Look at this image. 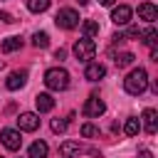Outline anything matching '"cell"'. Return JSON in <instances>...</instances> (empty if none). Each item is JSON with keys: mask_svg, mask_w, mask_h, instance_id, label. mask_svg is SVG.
<instances>
[{"mask_svg": "<svg viewBox=\"0 0 158 158\" xmlns=\"http://www.w3.org/2000/svg\"><path fill=\"white\" fill-rule=\"evenodd\" d=\"M123 89L131 94V96H138V94H143L146 89H148V74H146V69H131L128 72V77L123 79Z\"/></svg>", "mask_w": 158, "mask_h": 158, "instance_id": "6da1fadb", "label": "cell"}, {"mask_svg": "<svg viewBox=\"0 0 158 158\" xmlns=\"http://www.w3.org/2000/svg\"><path fill=\"white\" fill-rule=\"evenodd\" d=\"M44 84L52 91H64L69 86V72L62 69V67H52V69L44 72Z\"/></svg>", "mask_w": 158, "mask_h": 158, "instance_id": "7a4b0ae2", "label": "cell"}, {"mask_svg": "<svg viewBox=\"0 0 158 158\" xmlns=\"http://www.w3.org/2000/svg\"><path fill=\"white\" fill-rule=\"evenodd\" d=\"M94 54H96V44H94L91 37L77 40V44H74V57H77L79 62H89V59H94Z\"/></svg>", "mask_w": 158, "mask_h": 158, "instance_id": "3957f363", "label": "cell"}, {"mask_svg": "<svg viewBox=\"0 0 158 158\" xmlns=\"http://www.w3.org/2000/svg\"><path fill=\"white\" fill-rule=\"evenodd\" d=\"M54 22H57V27H62V30H74V27L79 25V12L72 10V7H62V10L57 12Z\"/></svg>", "mask_w": 158, "mask_h": 158, "instance_id": "277c9868", "label": "cell"}, {"mask_svg": "<svg viewBox=\"0 0 158 158\" xmlns=\"http://www.w3.org/2000/svg\"><path fill=\"white\" fill-rule=\"evenodd\" d=\"M104 111H106V104H104L96 94L86 99V104H84V116H89V118H99Z\"/></svg>", "mask_w": 158, "mask_h": 158, "instance_id": "5b68a950", "label": "cell"}, {"mask_svg": "<svg viewBox=\"0 0 158 158\" xmlns=\"http://www.w3.org/2000/svg\"><path fill=\"white\" fill-rule=\"evenodd\" d=\"M0 141H2V146H5L7 151H17V148L22 146V136H20V131H15V128H5V131L0 133Z\"/></svg>", "mask_w": 158, "mask_h": 158, "instance_id": "8992f818", "label": "cell"}, {"mask_svg": "<svg viewBox=\"0 0 158 158\" xmlns=\"http://www.w3.org/2000/svg\"><path fill=\"white\" fill-rule=\"evenodd\" d=\"M17 126H20V131H37L40 128V116L32 114V111H25V114L17 116Z\"/></svg>", "mask_w": 158, "mask_h": 158, "instance_id": "52a82bcc", "label": "cell"}, {"mask_svg": "<svg viewBox=\"0 0 158 158\" xmlns=\"http://www.w3.org/2000/svg\"><path fill=\"white\" fill-rule=\"evenodd\" d=\"M131 15H133V10H131L128 5H118V7H114L111 20H114V25L123 27V25H128V22H131Z\"/></svg>", "mask_w": 158, "mask_h": 158, "instance_id": "ba28073f", "label": "cell"}, {"mask_svg": "<svg viewBox=\"0 0 158 158\" xmlns=\"http://www.w3.org/2000/svg\"><path fill=\"white\" fill-rule=\"evenodd\" d=\"M27 84V72H10V77H7V81H5V86L10 89V91H17V89H22Z\"/></svg>", "mask_w": 158, "mask_h": 158, "instance_id": "9c48e42d", "label": "cell"}, {"mask_svg": "<svg viewBox=\"0 0 158 158\" xmlns=\"http://www.w3.org/2000/svg\"><path fill=\"white\" fill-rule=\"evenodd\" d=\"M143 128H146L148 136H156V131H158V114H156V109H146L143 111Z\"/></svg>", "mask_w": 158, "mask_h": 158, "instance_id": "30bf717a", "label": "cell"}, {"mask_svg": "<svg viewBox=\"0 0 158 158\" xmlns=\"http://www.w3.org/2000/svg\"><path fill=\"white\" fill-rule=\"evenodd\" d=\"M84 77H86L89 81H99V79H104V77H106V67H104V64H99V62H94V64H86V69H84Z\"/></svg>", "mask_w": 158, "mask_h": 158, "instance_id": "8fae6325", "label": "cell"}, {"mask_svg": "<svg viewBox=\"0 0 158 158\" xmlns=\"http://www.w3.org/2000/svg\"><path fill=\"white\" fill-rule=\"evenodd\" d=\"M138 17L146 20V22H153V20H158V7L153 2H141L138 5Z\"/></svg>", "mask_w": 158, "mask_h": 158, "instance_id": "7c38bea8", "label": "cell"}, {"mask_svg": "<svg viewBox=\"0 0 158 158\" xmlns=\"http://www.w3.org/2000/svg\"><path fill=\"white\" fill-rule=\"evenodd\" d=\"M79 151H81L79 141H62V143H59V156H62V158H72V156H79Z\"/></svg>", "mask_w": 158, "mask_h": 158, "instance_id": "4fadbf2b", "label": "cell"}, {"mask_svg": "<svg viewBox=\"0 0 158 158\" xmlns=\"http://www.w3.org/2000/svg\"><path fill=\"white\" fill-rule=\"evenodd\" d=\"M35 104H37V111H40V114L54 109V99H52L49 94H37V96H35Z\"/></svg>", "mask_w": 158, "mask_h": 158, "instance_id": "5bb4252c", "label": "cell"}, {"mask_svg": "<svg viewBox=\"0 0 158 158\" xmlns=\"http://www.w3.org/2000/svg\"><path fill=\"white\" fill-rule=\"evenodd\" d=\"M138 37H141V42H143L146 47H153V44L158 42V30H156V27H148V30H143Z\"/></svg>", "mask_w": 158, "mask_h": 158, "instance_id": "9a60e30c", "label": "cell"}, {"mask_svg": "<svg viewBox=\"0 0 158 158\" xmlns=\"http://www.w3.org/2000/svg\"><path fill=\"white\" fill-rule=\"evenodd\" d=\"M20 47H22V40H20V37H5L2 44H0V49H2L5 54L15 52V49H20Z\"/></svg>", "mask_w": 158, "mask_h": 158, "instance_id": "2e32d148", "label": "cell"}, {"mask_svg": "<svg viewBox=\"0 0 158 158\" xmlns=\"http://www.w3.org/2000/svg\"><path fill=\"white\" fill-rule=\"evenodd\" d=\"M47 143L44 141H35L32 146H30V158H47Z\"/></svg>", "mask_w": 158, "mask_h": 158, "instance_id": "e0dca14e", "label": "cell"}, {"mask_svg": "<svg viewBox=\"0 0 158 158\" xmlns=\"http://www.w3.org/2000/svg\"><path fill=\"white\" fill-rule=\"evenodd\" d=\"M133 59H136V57H133L131 52H121V54H114V64H116L118 69H123V67H131V64H133Z\"/></svg>", "mask_w": 158, "mask_h": 158, "instance_id": "ac0fdd59", "label": "cell"}, {"mask_svg": "<svg viewBox=\"0 0 158 158\" xmlns=\"http://www.w3.org/2000/svg\"><path fill=\"white\" fill-rule=\"evenodd\" d=\"M32 44H35L37 49L49 47V35H47V32H35V35H32Z\"/></svg>", "mask_w": 158, "mask_h": 158, "instance_id": "d6986e66", "label": "cell"}, {"mask_svg": "<svg viewBox=\"0 0 158 158\" xmlns=\"http://www.w3.org/2000/svg\"><path fill=\"white\" fill-rule=\"evenodd\" d=\"M49 2L52 0H27V10L30 12H44L49 7Z\"/></svg>", "mask_w": 158, "mask_h": 158, "instance_id": "ffe728a7", "label": "cell"}, {"mask_svg": "<svg viewBox=\"0 0 158 158\" xmlns=\"http://www.w3.org/2000/svg\"><path fill=\"white\" fill-rule=\"evenodd\" d=\"M123 131H126V136H138V131H141V121H138V118H128L126 126H123Z\"/></svg>", "mask_w": 158, "mask_h": 158, "instance_id": "44dd1931", "label": "cell"}, {"mask_svg": "<svg viewBox=\"0 0 158 158\" xmlns=\"http://www.w3.org/2000/svg\"><path fill=\"white\" fill-rule=\"evenodd\" d=\"M84 35H86V37H94V35H99V22H94V20H86V22H84Z\"/></svg>", "mask_w": 158, "mask_h": 158, "instance_id": "7402d4cb", "label": "cell"}, {"mask_svg": "<svg viewBox=\"0 0 158 158\" xmlns=\"http://www.w3.org/2000/svg\"><path fill=\"white\" fill-rule=\"evenodd\" d=\"M81 136H84V138H94V136H99V128H96L94 123H84V126H81Z\"/></svg>", "mask_w": 158, "mask_h": 158, "instance_id": "603a6c76", "label": "cell"}, {"mask_svg": "<svg viewBox=\"0 0 158 158\" xmlns=\"http://www.w3.org/2000/svg\"><path fill=\"white\" fill-rule=\"evenodd\" d=\"M52 131L54 133H64L67 131V121L64 118H52Z\"/></svg>", "mask_w": 158, "mask_h": 158, "instance_id": "cb8c5ba5", "label": "cell"}, {"mask_svg": "<svg viewBox=\"0 0 158 158\" xmlns=\"http://www.w3.org/2000/svg\"><path fill=\"white\" fill-rule=\"evenodd\" d=\"M0 20H2V22H15V20H12V15H10V12H0Z\"/></svg>", "mask_w": 158, "mask_h": 158, "instance_id": "d4e9b609", "label": "cell"}, {"mask_svg": "<svg viewBox=\"0 0 158 158\" xmlns=\"http://www.w3.org/2000/svg\"><path fill=\"white\" fill-rule=\"evenodd\" d=\"M138 158H153V153H151V151H148V148H143V151H141V153H138Z\"/></svg>", "mask_w": 158, "mask_h": 158, "instance_id": "484cf974", "label": "cell"}, {"mask_svg": "<svg viewBox=\"0 0 158 158\" xmlns=\"http://www.w3.org/2000/svg\"><path fill=\"white\" fill-rule=\"evenodd\" d=\"M64 54H67L64 49H57V52H54V57H57V59H64Z\"/></svg>", "mask_w": 158, "mask_h": 158, "instance_id": "4316f807", "label": "cell"}, {"mask_svg": "<svg viewBox=\"0 0 158 158\" xmlns=\"http://www.w3.org/2000/svg\"><path fill=\"white\" fill-rule=\"evenodd\" d=\"M99 2H101V5H106V7H109V5H114V0H99Z\"/></svg>", "mask_w": 158, "mask_h": 158, "instance_id": "83f0119b", "label": "cell"}, {"mask_svg": "<svg viewBox=\"0 0 158 158\" xmlns=\"http://www.w3.org/2000/svg\"><path fill=\"white\" fill-rule=\"evenodd\" d=\"M86 2H89V0H79V5H86Z\"/></svg>", "mask_w": 158, "mask_h": 158, "instance_id": "f1b7e54d", "label": "cell"}, {"mask_svg": "<svg viewBox=\"0 0 158 158\" xmlns=\"http://www.w3.org/2000/svg\"><path fill=\"white\" fill-rule=\"evenodd\" d=\"M0 69H2V62H0Z\"/></svg>", "mask_w": 158, "mask_h": 158, "instance_id": "f546056e", "label": "cell"}]
</instances>
